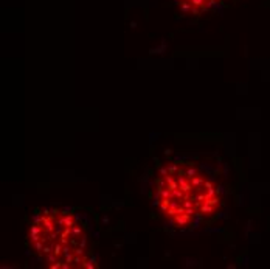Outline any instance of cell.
Masks as SVG:
<instances>
[{"instance_id":"6da1fadb","label":"cell","mask_w":270,"mask_h":269,"mask_svg":"<svg viewBox=\"0 0 270 269\" xmlns=\"http://www.w3.org/2000/svg\"><path fill=\"white\" fill-rule=\"evenodd\" d=\"M158 193L162 196V210L178 227L188 226L193 216L211 213L213 205L219 201L211 184L193 165L171 167L158 180Z\"/></svg>"},{"instance_id":"7a4b0ae2","label":"cell","mask_w":270,"mask_h":269,"mask_svg":"<svg viewBox=\"0 0 270 269\" xmlns=\"http://www.w3.org/2000/svg\"><path fill=\"white\" fill-rule=\"evenodd\" d=\"M30 240L33 241L36 252L51 253L50 261L56 260L59 263H76V266H84V258H79L82 253V244L86 243V235L79 229V222L70 213L53 212L47 216L40 218L33 224L30 232Z\"/></svg>"}]
</instances>
